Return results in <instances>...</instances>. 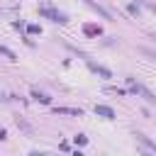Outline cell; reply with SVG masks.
<instances>
[{
	"instance_id": "obj_1",
	"label": "cell",
	"mask_w": 156,
	"mask_h": 156,
	"mask_svg": "<svg viewBox=\"0 0 156 156\" xmlns=\"http://www.w3.org/2000/svg\"><path fill=\"white\" fill-rule=\"evenodd\" d=\"M95 115L98 117H105V119H115V110L107 107V105H95Z\"/></svg>"
},
{
	"instance_id": "obj_2",
	"label": "cell",
	"mask_w": 156,
	"mask_h": 156,
	"mask_svg": "<svg viewBox=\"0 0 156 156\" xmlns=\"http://www.w3.org/2000/svg\"><path fill=\"white\" fill-rule=\"evenodd\" d=\"M54 112L56 115H73V117H80L83 115L80 107H54Z\"/></svg>"
},
{
	"instance_id": "obj_3",
	"label": "cell",
	"mask_w": 156,
	"mask_h": 156,
	"mask_svg": "<svg viewBox=\"0 0 156 156\" xmlns=\"http://www.w3.org/2000/svg\"><path fill=\"white\" fill-rule=\"evenodd\" d=\"M136 141H139L144 149H149V151H154V154H156V144H154V141H151L146 134H141V132H139V134H136Z\"/></svg>"
},
{
	"instance_id": "obj_4",
	"label": "cell",
	"mask_w": 156,
	"mask_h": 156,
	"mask_svg": "<svg viewBox=\"0 0 156 156\" xmlns=\"http://www.w3.org/2000/svg\"><path fill=\"white\" fill-rule=\"evenodd\" d=\"M32 98H34L37 102H44V105H49V102H51V98H49L46 93H39L37 88H32Z\"/></svg>"
},
{
	"instance_id": "obj_5",
	"label": "cell",
	"mask_w": 156,
	"mask_h": 156,
	"mask_svg": "<svg viewBox=\"0 0 156 156\" xmlns=\"http://www.w3.org/2000/svg\"><path fill=\"white\" fill-rule=\"evenodd\" d=\"M85 2H88V5H90V7H93V10H98V12H100V15H102V17H105V20H112V15H110V12H107V10H105V7H100V5H98V2H95V0H85Z\"/></svg>"
},
{
	"instance_id": "obj_6",
	"label": "cell",
	"mask_w": 156,
	"mask_h": 156,
	"mask_svg": "<svg viewBox=\"0 0 156 156\" xmlns=\"http://www.w3.org/2000/svg\"><path fill=\"white\" fill-rule=\"evenodd\" d=\"M90 68H93V71H98L100 76H105V78H110V71H107L105 66H95V63H90Z\"/></svg>"
},
{
	"instance_id": "obj_7",
	"label": "cell",
	"mask_w": 156,
	"mask_h": 156,
	"mask_svg": "<svg viewBox=\"0 0 156 156\" xmlns=\"http://www.w3.org/2000/svg\"><path fill=\"white\" fill-rule=\"evenodd\" d=\"M0 54H5V56H7L10 61H17V56H15V51H10L7 46H0Z\"/></svg>"
},
{
	"instance_id": "obj_8",
	"label": "cell",
	"mask_w": 156,
	"mask_h": 156,
	"mask_svg": "<svg viewBox=\"0 0 156 156\" xmlns=\"http://www.w3.org/2000/svg\"><path fill=\"white\" fill-rule=\"evenodd\" d=\"M73 141H76L78 146H83V144L88 141V136H85V134H76V139H73Z\"/></svg>"
},
{
	"instance_id": "obj_9",
	"label": "cell",
	"mask_w": 156,
	"mask_h": 156,
	"mask_svg": "<svg viewBox=\"0 0 156 156\" xmlns=\"http://www.w3.org/2000/svg\"><path fill=\"white\" fill-rule=\"evenodd\" d=\"M127 10H129V12H132V15H139V7H136V5H129V7H127Z\"/></svg>"
},
{
	"instance_id": "obj_10",
	"label": "cell",
	"mask_w": 156,
	"mask_h": 156,
	"mask_svg": "<svg viewBox=\"0 0 156 156\" xmlns=\"http://www.w3.org/2000/svg\"><path fill=\"white\" fill-rule=\"evenodd\" d=\"M141 156H156V154H154V151H149V149H144V146H141Z\"/></svg>"
},
{
	"instance_id": "obj_11",
	"label": "cell",
	"mask_w": 156,
	"mask_h": 156,
	"mask_svg": "<svg viewBox=\"0 0 156 156\" xmlns=\"http://www.w3.org/2000/svg\"><path fill=\"white\" fill-rule=\"evenodd\" d=\"M29 156H51V154H39V151H32Z\"/></svg>"
},
{
	"instance_id": "obj_12",
	"label": "cell",
	"mask_w": 156,
	"mask_h": 156,
	"mask_svg": "<svg viewBox=\"0 0 156 156\" xmlns=\"http://www.w3.org/2000/svg\"><path fill=\"white\" fill-rule=\"evenodd\" d=\"M73 156H85V154H83V151H76V154H73Z\"/></svg>"
},
{
	"instance_id": "obj_13",
	"label": "cell",
	"mask_w": 156,
	"mask_h": 156,
	"mask_svg": "<svg viewBox=\"0 0 156 156\" xmlns=\"http://www.w3.org/2000/svg\"><path fill=\"white\" fill-rule=\"evenodd\" d=\"M151 10H154V12H156V5H151Z\"/></svg>"
},
{
	"instance_id": "obj_14",
	"label": "cell",
	"mask_w": 156,
	"mask_h": 156,
	"mask_svg": "<svg viewBox=\"0 0 156 156\" xmlns=\"http://www.w3.org/2000/svg\"><path fill=\"white\" fill-rule=\"evenodd\" d=\"M0 100H5V98H2V95H0Z\"/></svg>"
}]
</instances>
